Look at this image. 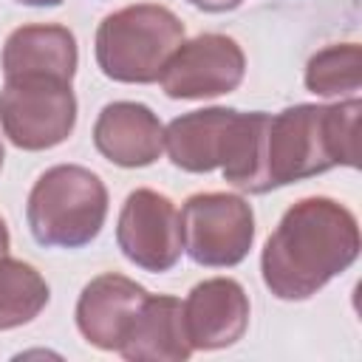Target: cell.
<instances>
[{
	"label": "cell",
	"instance_id": "cell-13",
	"mask_svg": "<svg viewBox=\"0 0 362 362\" xmlns=\"http://www.w3.org/2000/svg\"><path fill=\"white\" fill-rule=\"evenodd\" d=\"M79 65L76 37L57 23L20 25L8 34L0 57L6 76H57L74 82Z\"/></svg>",
	"mask_w": 362,
	"mask_h": 362
},
{
	"label": "cell",
	"instance_id": "cell-6",
	"mask_svg": "<svg viewBox=\"0 0 362 362\" xmlns=\"http://www.w3.org/2000/svg\"><path fill=\"white\" fill-rule=\"evenodd\" d=\"M181 240L192 263L232 269L255 243V212L235 192H195L181 206Z\"/></svg>",
	"mask_w": 362,
	"mask_h": 362
},
{
	"label": "cell",
	"instance_id": "cell-1",
	"mask_svg": "<svg viewBox=\"0 0 362 362\" xmlns=\"http://www.w3.org/2000/svg\"><path fill=\"white\" fill-rule=\"evenodd\" d=\"M359 96L334 105H291L280 113H240L232 150L221 167L223 181L240 192L263 195L331 167H359Z\"/></svg>",
	"mask_w": 362,
	"mask_h": 362
},
{
	"label": "cell",
	"instance_id": "cell-18",
	"mask_svg": "<svg viewBox=\"0 0 362 362\" xmlns=\"http://www.w3.org/2000/svg\"><path fill=\"white\" fill-rule=\"evenodd\" d=\"M20 6H31V8H54V6H62L65 0H14Z\"/></svg>",
	"mask_w": 362,
	"mask_h": 362
},
{
	"label": "cell",
	"instance_id": "cell-16",
	"mask_svg": "<svg viewBox=\"0 0 362 362\" xmlns=\"http://www.w3.org/2000/svg\"><path fill=\"white\" fill-rule=\"evenodd\" d=\"M362 85L359 42L325 45L305 62V88L317 96H356Z\"/></svg>",
	"mask_w": 362,
	"mask_h": 362
},
{
	"label": "cell",
	"instance_id": "cell-8",
	"mask_svg": "<svg viewBox=\"0 0 362 362\" xmlns=\"http://www.w3.org/2000/svg\"><path fill=\"white\" fill-rule=\"evenodd\" d=\"M116 243L133 266L164 274L181 260L184 252L181 212L164 192L139 187L122 204L116 221Z\"/></svg>",
	"mask_w": 362,
	"mask_h": 362
},
{
	"label": "cell",
	"instance_id": "cell-14",
	"mask_svg": "<svg viewBox=\"0 0 362 362\" xmlns=\"http://www.w3.org/2000/svg\"><path fill=\"white\" fill-rule=\"evenodd\" d=\"M119 354L130 362H184L192 345L184 331L181 300L173 294H147L130 320Z\"/></svg>",
	"mask_w": 362,
	"mask_h": 362
},
{
	"label": "cell",
	"instance_id": "cell-11",
	"mask_svg": "<svg viewBox=\"0 0 362 362\" xmlns=\"http://www.w3.org/2000/svg\"><path fill=\"white\" fill-rule=\"evenodd\" d=\"M243 110L204 107L175 116L164 127V150L184 173H212L223 167Z\"/></svg>",
	"mask_w": 362,
	"mask_h": 362
},
{
	"label": "cell",
	"instance_id": "cell-2",
	"mask_svg": "<svg viewBox=\"0 0 362 362\" xmlns=\"http://www.w3.org/2000/svg\"><path fill=\"white\" fill-rule=\"evenodd\" d=\"M356 257V215L328 195H308L291 204L269 235L260 252V274L277 300L300 303L348 272Z\"/></svg>",
	"mask_w": 362,
	"mask_h": 362
},
{
	"label": "cell",
	"instance_id": "cell-5",
	"mask_svg": "<svg viewBox=\"0 0 362 362\" xmlns=\"http://www.w3.org/2000/svg\"><path fill=\"white\" fill-rule=\"evenodd\" d=\"M3 136L28 153L62 144L76 127V96L68 79L6 76L0 88Z\"/></svg>",
	"mask_w": 362,
	"mask_h": 362
},
{
	"label": "cell",
	"instance_id": "cell-10",
	"mask_svg": "<svg viewBox=\"0 0 362 362\" xmlns=\"http://www.w3.org/2000/svg\"><path fill=\"white\" fill-rule=\"evenodd\" d=\"M93 147L116 167H150L164 150V124L141 102H107L93 122Z\"/></svg>",
	"mask_w": 362,
	"mask_h": 362
},
{
	"label": "cell",
	"instance_id": "cell-20",
	"mask_svg": "<svg viewBox=\"0 0 362 362\" xmlns=\"http://www.w3.org/2000/svg\"><path fill=\"white\" fill-rule=\"evenodd\" d=\"M0 170H3V144H0Z\"/></svg>",
	"mask_w": 362,
	"mask_h": 362
},
{
	"label": "cell",
	"instance_id": "cell-19",
	"mask_svg": "<svg viewBox=\"0 0 362 362\" xmlns=\"http://www.w3.org/2000/svg\"><path fill=\"white\" fill-rule=\"evenodd\" d=\"M8 246H11V235H8L6 221L0 218V255H8Z\"/></svg>",
	"mask_w": 362,
	"mask_h": 362
},
{
	"label": "cell",
	"instance_id": "cell-17",
	"mask_svg": "<svg viewBox=\"0 0 362 362\" xmlns=\"http://www.w3.org/2000/svg\"><path fill=\"white\" fill-rule=\"evenodd\" d=\"M189 6L201 8V11H209V14H223V11H232L238 8L243 0H187Z\"/></svg>",
	"mask_w": 362,
	"mask_h": 362
},
{
	"label": "cell",
	"instance_id": "cell-7",
	"mask_svg": "<svg viewBox=\"0 0 362 362\" xmlns=\"http://www.w3.org/2000/svg\"><path fill=\"white\" fill-rule=\"evenodd\" d=\"M246 74V54L235 37L206 31L184 40L167 59L158 82L170 99H215L232 93Z\"/></svg>",
	"mask_w": 362,
	"mask_h": 362
},
{
	"label": "cell",
	"instance_id": "cell-9",
	"mask_svg": "<svg viewBox=\"0 0 362 362\" xmlns=\"http://www.w3.org/2000/svg\"><path fill=\"white\" fill-rule=\"evenodd\" d=\"M249 294L232 277H209L189 288L181 303L184 331L192 351L235 345L249 328Z\"/></svg>",
	"mask_w": 362,
	"mask_h": 362
},
{
	"label": "cell",
	"instance_id": "cell-3",
	"mask_svg": "<svg viewBox=\"0 0 362 362\" xmlns=\"http://www.w3.org/2000/svg\"><path fill=\"white\" fill-rule=\"evenodd\" d=\"M107 187L82 164L48 167L31 187L25 221L31 238L48 249H82L102 232Z\"/></svg>",
	"mask_w": 362,
	"mask_h": 362
},
{
	"label": "cell",
	"instance_id": "cell-15",
	"mask_svg": "<svg viewBox=\"0 0 362 362\" xmlns=\"http://www.w3.org/2000/svg\"><path fill=\"white\" fill-rule=\"evenodd\" d=\"M48 300L51 288L31 263L0 255V331L31 322Z\"/></svg>",
	"mask_w": 362,
	"mask_h": 362
},
{
	"label": "cell",
	"instance_id": "cell-12",
	"mask_svg": "<svg viewBox=\"0 0 362 362\" xmlns=\"http://www.w3.org/2000/svg\"><path fill=\"white\" fill-rule=\"evenodd\" d=\"M150 291L116 272H105L85 283L76 300V328L79 334L99 351H119V342L141 308Z\"/></svg>",
	"mask_w": 362,
	"mask_h": 362
},
{
	"label": "cell",
	"instance_id": "cell-4",
	"mask_svg": "<svg viewBox=\"0 0 362 362\" xmlns=\"http://www.w3.org/2000/svg\"><path fill=\"white\" fill-rule=\"evenodd\" d=\"M184 42V23L167 6L136 3L107 14L93 37L99 71L124 85L158 82L167 59Z\"/></svg>",
	"mask_w": 362,
	"mask_h": 362
}]
</instances>
